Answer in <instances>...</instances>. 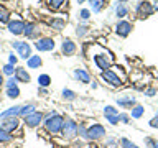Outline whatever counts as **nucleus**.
Segmentation results:
<instances>
[{
	"mask_svg": "<svg viewBox=\"0 0 158 148\" xmlns=\"http://www.w3.org/2000/svg\"><path fill=\"white\" fill-rule=\"evenodd\" d=\"M15 77H17L18 82H23V84H28L30 81H31V77H30L28 71H27L25 68H22V66L15 68Z\"/></svg>",
	"mask_w": 158,
	"mask_h": 148,
	"instance_id": "nucleus-17",
	"label": "nucleus"
},
{
	"mask_svg": "<svg viewBox=\"0 0 158 148\" xmlns=\"http://www.w3.org/2000/svg\"><path fill=\"white\" fill-rule=\"evenodd\" d=\"M104 115H118V110L114 105H106L104 107Z\"/></svg>",
	"mask_w": 158,
	"mask_h": 148,
	"instance_id": "nucleus-33",
	"label": "nucleus"
},
{
	"mask_svg": "<svg viewBox=\"0 0 158 148\" xmlns=\"http://www.w3.org/2000/svg\"><path fill=\"white\" fill-rule=\"evenodd\" d=\"M41 122H43V113H41V112H38V110L25 117V125H27V127H30V128H35V127H38Z\"/></svg>",
	"mask_w": 158,
	"mask_h": 148,
	"instance_id": "nucleus-12",
	"label": "nucleus"
},
{
	"mask_svg": "<svg viewBox=\"0 0 158 148\" xmlns=\"http://www.w3.org/2000/svg\"><path fill=\"white\" fill-rule=\"evenodd\" d=\"M64 120H66V118H64L63 115H59V113H56V112H51L43 123H44V128H46L48 133L56 135V133H61L63 125H64Z\"/></svg>",
	"mask_w": 158,
	"mask_h": 148,
	"instance_id": "nucleus-1",
	"label": "nucleus"
},
{
	"mask_svg": "<svg viewBox=\"0 0 158 148\" xmlns=\"http://www.w3.org/2000/svg\"><path fill=\"white\" fill-rule=\"evenodd\" d=\"M89 2V7L94 13H99L102 12V8L106 7V0H87Z\"/></svg>",
	"mask_w": 158,
	"mask_h": 148,
	"instance_id": "nucleus-21",
	"label": "nucleus"
},
{
	"mask_svg": "<svg viewBox=\"0 0 158 148\" xmlns=\"http://www.w3.org/2000/svg\"><path fill=\"white\" fill-rule=\"evenodd\" d=\"M8 63H10V64H13V66H15V64L18 63V58L15 56L13 53H10V54H8Z\"/></svg>",
	"mask_w": 158,
	"mask_h": 148,
	"instance_id": "nucleus-42",
	"label": "nucleus"
},
{
	"mask_svg": "<svg viewBox=\"0 0 158 148\" xmlns=\"http://www.w3.org/2000/svg\"><path fill=\"white\" fill-rule=\"evenodd\" d=\"M36 112V107H35V104H27V105H22V110H20V115L22 117H27L30 113Z\"/></svg>",
	"mask_w": 158,
	"mask_h": 148,
	"instance_id": "nucleus-24",
	"label": "nucleus"
},
{
	"mask_svg": "<svg viewBox=\"0 0 158 148\" xmlns=\"http://www.w3.org/2000/svg\"><path fill=\"white\" fill-rule=\"evenodd\" d=\"M12 46L18 51L20 58H23V59L31 58V46H30V43H27V41H13Z\"/></svg>",
	"mask_w": 158,
	"mask_h": 148,
	"instance_id": "nucleus-8",
	"label": "nucleus"
},
{
	"mask_svg": "<svg viewBox=\"0 0 158 148\" xmlns=\"http://www.w3.org/2000/svg\"><path fill=\"white\" fill-rule=\"evenodd\" d=\"M77 122H74L73 118H66L64 120V125H63V130H61V135L64 140H73V138L77 137Z\"/></svg>",
	"mask_w": 158,
	"mask_h": 148,
	"instance_id": "nucleus-2",
	"label": "nucleus"
},
{
	"mask_svg": "<svg viewBox=\"0 0 158 148\" xmlns=\"http://www.w3.org/2000/svg\"><path fill=\"white\" fill-rule=\"evenodd\" d=\"M155 94H156L155 89H147V91H145V96H148V97H153Z\"/></svg>",
	"mask_w": 158,
	"mask_h": 148,
	"instance_id": "nucleus-44",
	"label": "nucleus"
},
{
	"mask_svg": "<svg viewBox=\"0 0 158 148\" xmlns=\"http://www.w3.org/2000/svg\"><path fill=\"white\" fill-rule=\"evenodd\" d=\"M46 3L51 10H59L64 3H68V0H46Z\"/></svg>",
	"mask_w": 158,
	"mask_h": 148,
	"instance_id": "nucleus-25",
	"label": "nucleus"
},
{
	"mask_svg": "<svg viewBox=\"0 0 158 148\" xmlns=\"http://www.w3.org/2000/svg\"><path fill=\"white\" fill-rule=\"evenodd\" d=\"M117 104L123 109H132L133 105H137V99L133 96H122L117 99Z\"/></svg>",
	"mask_w": 158,
	"mask_h": 148,
	"instance_id": "nucleus-18",
	"label": "nucleus"
},
{
	"mask_svg": "<svg viewBox=\"0 0 158 148\" xmlns=\"http://www.w3.org/2000/svg\"><path fill=\"white\" fill-rule=\"evenodd\" d=\"M84 2H87V0H77V3H84Z\"/></svg>",
	"mask_w": 158,
	"mask_h": 148,
	"instance_id": "nucleus-47",
	"label": "nucleus"
},
{
	"mask_svg": "<svg viewBox=\"0 0 158 148\" xmlns=\"http://www.w3.org/2000/svg\"><path fill=\"white\" fill-rule=\"evenodd\" d=\"M87 33H89V27H87V25H77V28H76V35H77L79 38L86 36Z\"/></svg>",
	"mask_w": 158,
	"mask_h": 148,
	"instance_id": "nucleus-30",
	"label": "nucleus"
},
{
	"mask_svg": "<svg viewBox=\"0 0 158 148\" xmlns=\"http://www.w3.org/2000/svg\"><path fill=\"white\" fill-rule=\"evenodd\" d=\"M74 77H76L79 82H82V84H89V82H91V74H89L87 69H84V68L74 69Z\"/></svg>",
	"mask_w": 158,
	"mask_h": 148,
	"instance_id": "nucleus-16",
	"label": "nucleus"
},
{
	"mask_svg": "<svg viewBox=\"0 0 158 148\" xmlns=\"http://www.w3.org/2000/svg\"><path fill=\"white\" fill-rule=\"evenodd\" d=\"M61 94H63V99H64V101H69V102L74 101V99H76V96H77L74 91H71V89H63Z\"/></svg>",
	"mask_w": 158,
	"mask_h": 148,
	"instance_id": "nucleus-29",
	"label": "nucleus"
},
{
	"mask_svg": "<svg viewBox=\"0 0 158 148\" xmlns=\"http://www.w3.org/2000/svg\"><path fill=\"white\" fill-rule=\"evenodd\" d=\"M106 137V128L101 123H92L91 127H87V140L97 142L101 138Z\"/></svg>",
	"mask_w": 158,
	"mask_h": 148,
	"instance_id": "nucleus-4",
	"label": "nucleus"
},
{
	"mask_svg": "<svg viewBox=\"0 0 158 148\" xmlns=\"http://www.w3.org/2000/svg\"><path fill=\"white\" fill-rule=\"evenodd\" d=\"M7 97H10V99H17V97H20V89H18V86H17V87H10V89H7Z\"/></svg>",
	"mask_w": 158,
	"mask_h": 148,
	"instance_id": "nucleus-32",
	"label": "nucleus"
},
{
	"mask_svg": "<svg viewBox=\"0 0 158 148\" xmlns=\"http://www.w3.org/2000/svg\"><path fill=\"white\" fill-rule=\"evenodd\" d=\"M17 84H18L17 77H15V76H10L7 81H5V87H7V89H10V87H17Z\"/></svg>",
	"mask_w": 158,
	"mask_h": 148,
	"instance_id": "nucleus-35",
	"label": "nucleus"
},
{
	"mask_svg": "<svg viewBox=\"0 0 158 148\" xmlns=\"http://www.w3.org/2000/svg\"><path fill=\"white\" fill-rule=\"evenodd\" d=\"M143 113H145V107H142V105H133L132 110H130V117H132V118H140Z\"/></svg>",
	"mask_w": 158,
	"mask_h": 148,
	"instance_id": "nucleus-23",
	"label": "nucleus"
},
{
	"mask_svg": "<svg viewBox=\"0 0 158 148\" xmlns=\"http://www.w3.org/2000/svg\"><path fill=\"white\" fill-rule=\"evenodd\" d=\"M12 140H13L12 133H8V132H5L3 128H0V143H3V145H5V143H10Z\"/></svg>",
	"mask_w": 158,
	"mask_h": 148,
	"instance_id": "nucleus-27",
	"label": "nucleus"
},
{
	"mask_svg": "<svg viewBox=\"0 0 158 148\" xmlns=\"http://www.w3.org/2000/svg\"><path fill=\"white\" fill-rule=\"evenodd\" d=\"M41 64H43L41 56H35V54H31V58L27 59V66H28L30 69H38Z\"/></svg>",
	"mask_w": 158,
	"mask_h": 148,
	"instance_id": "nucleus-20",
	"label": "nucleus"
},
{
	"mask_svg": "<svg viewBox=\"0 0 158 148\" xmlns=\"http://www.w3.org/2000/svg\"><path fill=\"white\" fill-rule=\"evenodd\" d=\"M128 12H130V8L127 5V0H118V2H115V15L118 18L127 17Z\"/></svg>",
	"mask_w": 158,
	"mask_h": 148,
	"instance_id": "nucleus-15",
	"label": "nucleus"
},
{
	"mask_svg": "<svg viewBox=\"0 0 158 148\" xmlns=\"http://www.w3.org/2000/svg\"><path fill=\"white\" fill-rule=\"evenodd\" d=\"M38 84H40V87H48L49 84H51V77H49L48 74H40L38 76Z\"/></svg>",
	"mask_w": 158,
	"mask_h": 148,
	"instance_id": "nucleus-26",
	"label": "nucleus"
},
{
	"mask_svg": "<svg viewBox=\"0 0 158 148\" xmlns=\"http://www.w3.org/2000/svg\"><path fill=\"white\" fill-rule=\"evenodd\" d=\"M118 118H120V122L128 123V120H130V113H120V115H118Z\"/></svg>",
	"mask_w": 158,
	"mask_h": 148,
	"instance_id": "nucleus-41",
	"label": "nucleus"
},
{
	"mask_svg": "<svg viewBox=\"0 0 158 148\" xmlns=\"http://www.w3.org/2000/svg\"><path fill=\"white\" fill-rule=\"evenodd\" d=\"M153 10H156V12H158V0H155V2H153Z\"/></svg>",
	"mask_w": 158,
	"mask_h": 148,
	"instance_id": "nucleus-46",
	"label": "nucleus"
},
{
	"mask_svg": "<svg viewBox=\"0 0 158 148\" xmlns=\"http://www.w3.org/2000/svg\"><path fill=\"white\" fill-rule=\"evenodd\" d=\"M20 110H22V105H13V107H8L7 110H3L0 113V118L5 120V118H13V117H18L20 115Z\"/></svg>",
	"mask_w": 158,
	"mask_h": 148,
	"instance_id": "nucleus-19",
	"label": "nucleus"
},
{
	"mask_svg": "<svg viewBox=\"0 0 158 148\" xmlns=\"http://www.w3.org/2000/svg\"><path fill=\"white\" fill-rule=\"evenodd\" d=\"M101 77L106 81L107 84H110L112 87H120L122 84H123V79H120L117 76L115 72L112 71V69H107V71H102L101 72Z\"/></svg>",
	"mask_w": 158,
	"mask_h": 148,
	"instance_id": "nucleus-6",
	"label": "nucleus"
},
{
	"mask_svg": "<svg viewBox=\"0 0 158 148\" xmlns=\"http://www.w3.org/2000/svg\"><path fill=\"white\" fill-rule=\"evenodd\" d=\"M77 135H79V137H82V138H86V140H87V127L81 123V125L77 127Z\"/></svg>",
	"mask_w": 158,
	"mask_h": 148,
	"instance_id": "nucleus-37",
	"label": "nucleus"
},
{
	"mask_svg": "<svg viewBox=\"0 0 158 148\" xmlns=\"http://www.w3.org/2000/svg\"><path fill=\"white\" fill-rule=\"evenodd\" d=\"M155 12L153 10V3L152 2H147V0H142L140 3L137 5V15L140 18H147V17H150V15Z\"/></svg>",
	"mask_w": 158,
	"mask_h": 148,
	"instance_id": "nucleus-10",
	"label": "nucleus"
},
{
	"mask_svg": "<svg viewBox=\"0 0 158 148\" xmlns=\"http://www.w3.org/2000/svg\"><path fill=\"white\" fill-rule=\"evenodd\" d=\"M10 22V12L3 5H0V23H8Z\"/></svg>",
	"mask_w": 158,
	"mask_h": 148,
	"instance_id": "nucleus-28",
	"label": "nucleus"
},
{
	"mask_svg": "<svg viewBox=\"0 0 158 148\" xmlns=\"http://www.w3.org/2000/svg\"><path fill=\"white\" fill-rule=\"evenodd\" d=\"M132 30H133V25L130 22H127V20H120V22H117V25H115V33L122 38L128 36Z\"/></svg>",
	"mask_w": 158,
	"mask_h": 148,
	"instance_id": "nucleus-11",
	"label": "nucleus"
},
{
	"mask_svg": "<svg viewBox=\"0 0 158 148\" xmlns=\"http://www.w3.org/2000/svg\"><path fill=\"white\" fill-rule=\"evenodd\" d=\"M106 145H107L109 148H115L117 140H115V138H107V140H106Z\"/></svg>",
	"mask_w": 158,
	"mask_h": 148,
	"instance_id": "nucleus-40",
	"label": "nucleus"
},
{
	"mask_svg": "<svg viewBox=\"0 0 158 148\" xmlns=\"http://www.w3.org/2000/svg\"><path fill=\"white\" fill-rule=\"evenodd\" d=\"M2 72L7 74L8 77H10V76H15V66H13V64H10V63H7V64L2 68Z\"/></svg>",
	"mask_w": 158,
	"mask_h": 148,
	"instance_id": "nucleus-31",
	"label": "nucleus"
},
{
	"mask_svg": "<svg viewBox=\"0 0 158 148\" xmlns=\"http://www.w3.org/2000/svg\"><path fill=\"white\" fill-rule=\"evenodd\" d=\"M120 145H122V148H138L135 143H132L128 138H122V140H120Z\"/></svg>",
	"mask_w": 158,
	"mask_h": 148,
	"instance_id": "nucleus-36",
	"label": "nucleus"
},
{
	"mask_svg": "<svg viewBox=\"0 0 158 148\" xmlns=\"http://www.w3.org/2000/svg\"><path fill=\"white\" fill-rule=\"evenodd\" d=\"M40 33H41V30H40V25H38V23H35V22L25 23V31H23V35H25L28 39H38V38H41V36H40Z\"/></svg>",
	"mask_w": 158,
	"mask_h": 148,
	"instance_id": "nucleus-9",
	"label": "nucleus"
},
{
	"mask_svg": "<svg viewBox=\"0 0 158 148\" xmlns=\"http://www.w3.org/2000/svg\"><path fill=\"white\" fill-rule=\"evenodd\" d=\"M147 148H158V140H153V138H145Z\"/></svg>",
	"mask_w": 158,
	"mask_h": 148,
	"instance_id": "nucleus-39",
	"label": "nucleus"
},
{
	"mask_svg": "<svg viewBox=\"0 0 158 148\" xmlns=\"http://www.w3.org/2000/svg\"><path fill=\"white\" fill-rule=\"evenodd\" d=\"M89 18H91V10L82 8L81 12H79V20H82V22H87Z\"/></svg>",
	"mask_w": 158,
	"mask_h": 148,
	"instance_id": "nucleus-34",
	"label": "nucleus"
},
{
	"mask_svg": "<svg viewBox=\"0 0 158 148\" xmlns=\"http://www.w3.org/2000/svg\"><path fill=\"white\" fill-rule=\"evenodd\" d=\"M150 127H152V128H158V113L150 120Z\"/></svg>",
	"mask_w": 158,
	"mask_h": 148,
	"instance_id": "nucleus-43",
	"label": "nucleus"
},
{
	"mask_svg": "<svg viewBox=\"0 0 158 148\" xmlns=\"http://www.w3.org/2000/svg\"><path fill=\"white\" fill-rule=\"evenodd\" d=\"M66 22H68V20L56 17V18H53L51 22H49V25H51V28H53V30H56V31H61V30L64 28V25H66Z\"/></svg>",
	"mask_w": 158,
	"mask_h": 148,
	"instance_id": "nucleus-22",
	"label": "nucleus"
},
{
	"mask_svg": "<svg viewBox=\"0 0 158 148\" xmlns=\"http://www.w3.org/2000/svg\"><path fill=\"white\" fill-rule=\"evenodd\" d=\"M94 63H96V66L101 69V71H107V69H110V66H112V54L107 53V51L94 54Z\"/></svg>",
	"mask_w": 158,
	"mask_h": 148,
	"instance_id": "nucleus-3",
	"label": "nucleus"
},
{
	"mask_svg": "<svg viewBox=\"0 0 158 148\" xmlns=\"http://www.w3.org/2000/svg\"><path fill=\"white\" fill-rule=\"evenodd\" d=\"M18 125H20L18 117H13V118H5L2 122V125H0V128H3V130L8 132V133H13L18 128Z\"/></svg>",
	"mask_w": 158,
	"mask_h": 148,
	"instance_id": "nucleus-13",
	"label": "nucleus"
},
{
	"mask_svg": "<svg viewBox=\"0 0 158 148\" xmlns=\"http://www.w3.org/2000/svg\"><path fill=\"white\" fill-rule=\"evenodd\" d=\"M89 148H99V146H96V145H91V146H89Z\"/></svg>",
	"mask_w": 158,
	"mask_h": 148,
	"instance_id": "nucleus-48",
	"label": "nucleus"
},
{
	"mask_svg": "<svg viewBox=\"0 0 158 148\" xmlns=\"http://www.w3.org/2000/svg\"><path fill=\"white\" fill-rule=\"evenodd\" d=\"M76 49H77V46L73 39H64L61 43V53L64 56H73V54L76 53Z\"/></svg>",
	"mask_w": 158,
	"mask_h": 148,
	"instance_id": "nucleus-14",
	"label": "nucleus"
},
{
	"mask_svg": "<svg viewBox=\"0 0 158 148\" xmlns=\"http://www.w3.org/2000/svg\"><path fill=\"white\" fill-rule=\"evenodd\" d=\"M35 48L41 53L43 51H53V49L56 48V43H54V39L49 38V36H41L35 41Z\"/></svg>",
	"mask_w": 158,
	"mask_h": 148,
	"instance_id": "nucleus-5",
	"label": "nucleus"
},
{
	"mask_svg": "<svg viewBox=\"0 0 158 148\" xmlns=\"http://www.w3.org/2000/svg\"><path fill=\"white\" fill-rule=\"evenodd\" d=\"M120 115V113H118ZM118 115H106V120L110 123V125H117L118 122H120V118H118Z\"/></svg>",
	"mask_w": 158,
	"mask_h": 148,
	"instance_id": "nucleus-38",
	"label": "nucleus"
},
{
	"mask_svg": "<svg viewBox=\"0 0 158 148\" xmlns=\"http://www.w3.org/2000/svg\"><path fill=\"white\" fill-rule=\"evenodd\" d=\"M7 30L15 36L18 35H23L25 31V22L22 18H10V22L7 23Z\"/></svg>",
	"mask_w": 158,
	"mask_h": 148,
	"instance_id": "nucleus-7",
	"label": "nucleus"
},
{
	"mask_svg": "<svg viewBox=\"0 0 158 148\" xmlns=\"http://www.w3.org/2000/svg\"><path fill=\"white\" fill-rule=\"evenodd\" d=\"M3 84H5V81H3V72H2V71H0V87H2V86H3Z\"/></svg>",
	"mask_w": 158,
	"mask_h": 148,
	"instance_id": "nucleus-45",
	"label": "nucleus"
}]
</instances>
